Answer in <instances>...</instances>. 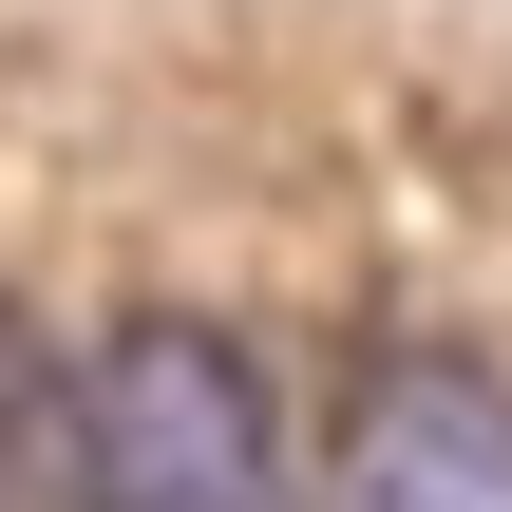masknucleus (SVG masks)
<instances>
[{
	"label": "nucleus",
	"instance_id": "obj_1",
	"mask_svg": "<svg viewBox=\"0 0 512 512\" xmlns=\"http://www.w3.org/2000/svg\"><path fill=\"white\" fill-rule=\"evenodd\" d=\"M76 512H304L266 361L190 304H133L76 361Z\"/></svg>",
	"mask_w": 512,
	"mask_h": 512
},
{
	"label": "nucleus",
	"instance_id": "obj_2",
	"mask_svg": "<svg viewBox=\"0 0 512 512\" xmlns=\"http://www.w3.org/2000/svg\"><path fill=\"white\" fill-rule=\"evenodd\" d=\"M304 512H512V380L475 342H380L304 456Z\"/></svg>",
	"mask_w": 512,
	"mask_h": 512
},
{
	"label": "nucleus",
	"instance_id": "obj_3",
	"mask_svg": "<svg viewBox=\"0 0 512 512\" xmlns=\"http://www.w3.org/2000/svg\"><path fill=\"white\" fill-rule=\"evenodd\" d=\"M0 512H76V361L38 304H0Z\"/></svg>",
	"mask_w": 512,
	"mask_h": 512
}]
</instances>
